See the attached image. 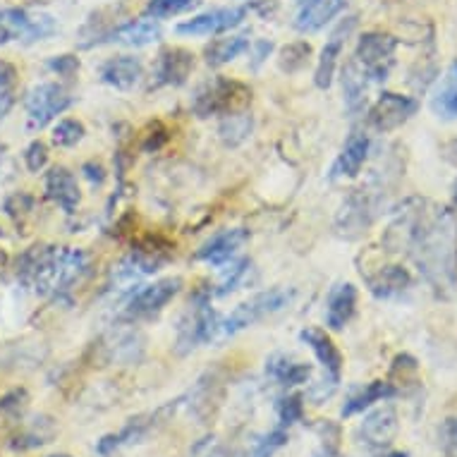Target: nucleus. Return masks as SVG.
<instances>
[{
    "instance_id": "obj_1",
    "label": "nucleus",
    "mask_w": 457,
    "mask_h": 457,
    "mask_svg": "<svg viewBox=\"0 0 457 457\" xmlns=\"http://www.w3.org/2000/svg\"><path fill=\"white\" fill-rule=\"evenodd\" d=\"M390 252H407L431 290L450 297L457 287V218L424 199H410L386 233Z\"/></svg>"
},
{
    "instance_id": "obj_2",
    "label": "nucleus",
    "mask_w": 457,
    "mask_h": 457,
    "mask_svg": "<svg viewBox=\"0 0 457 457\" xmlns=\"http://www.w3.org/2000/svg\"><path fill=\"white\" fill-rule=\"evenodd\" d=\"M89 269V256L75 247H31L17 262V276L41 297H62Z\"/></svg>"
},
{
    "instance_id": "obj_3",
    "label": "nucleus",
    "mask_w": 457,
    "mask_h": 457,
    "mask_svg": "<svg viewBox=\"0 0 457 457\" xmlns=\"http://www.w3.org/2000/svg\"><path fill=\"white\" fill-rule=\"evenodd\" d=\"M252 101V89L247 84L228 77H211L199 84L192 96V112L196 118H211V115H230V112L245 111Z\"/></svg>"
},
{
    "instance_id": "obj_4",
    "label": "nucleus",
    "mask_w": 457,
    "mask_h": 457,
    "mask_svg": "<svg viewBox=\"0 0 457 457\" xmlns=\"http://www.w3.org/2000/svg\"><path fill=\"white\" fill-rule=\"evenodd\" d=\"M211 287L196 290L192 302H189L187 314L182 316L178 326V353L189 354L195 347L218 343V326H220V314L211 307Z\"/></svg>"
},
{
    "instance_id": "obj_5",
    "label": "nucleus",
    "mask_w": 457,
    "mask_h": 457,
    "mask_svg": "<svg viewBox=\"0 0 457 457\" xmlns=\"http://www.w3.org/2000/svg\"><path fill=\"white\" fill-rule=\"evenodd\" d=\"M293 290H285V287H273V290H266V293H259L254 295V297H249L247 302L237 304L228 316H220L218 340L233 337L235 333H240V330L263 321L266 316L276 314V312L287 307V304L293 302Z\"/></svg>"
},
{
    "instance_id": "obj_6",
    "label": "nucleus",
    "mask_w": 457,
    "mask_h": 457,
    "mask_svg": "<svg viewBox=\"0 0 457 457\" xmlns=\"http://www.w3.org/2000/svg\"><path fill=\"white\" fill-rule=\"evenodd\" d=\"M173 245L161 235H149V237L137 242L132 252L122 259L120 266L112 270V278L118 283L129 285L135 278L151 276L173 259Z\"/></svg>"
},
{
    "instance_id": "obj_7",
    "label": "nucleus",
    "mask_w": 457,
    "mask_h": 457,
    "mask_svg": "<svg viewBox=\"0 0 457 457\" xmlns=\"http://www.w3.org/2000/svg\"><path fill=\"white\" fill-rule=\"evenodd\" d=\"M395 51L397 38L393 34H386V31H367L357 41L354 61L360 62L369 79L386 82L390 70L395 68Z\"/></svg>"
},
{
    "instance_id": "obj_8",
    "label": "nucleus",
    "mask_w": 457,
    "mask_h": 457,
    "mask_svg": "<svg viewBox=\"0 0 457 457\" xmlns=\"http://www.w3.org/2000/svg\"><path fill=\"white\" fill-rule=\"evenodd\" d=\"M180 287L182 278H163V280H156V283L144 285V287H139V290L129 297L125 309H122L120 319L122 321L137 323L161 314L165 304L173 300L175 295L180 293Z\"/></svg>"
},
{
    "instance_id": "obj_9",
    "label": "nucleus",
    "mask_w": 457,
    "mask_h": 457,
    "mask_svg": "<svg viewBox=\"0 0 457 457\" xmlns=\"http://www.w3.org/2000/svg\"><path fill=\"white\" fill-rule=\"evenodd\" d=\"M70 105H72V96L65 87L55 82L38 84V87L27 91V98H24V108H27L29 125L34 129L46 128L48 122L68 111Z\"/></svg>"
},
{
    "instance_id": "obj_10",
    "label": "nucleus",
    "mask_w": 457,
    "mask_h": 457,
    "mask_svg": "<svg viewBox=\"0 0 457 457\" xmlns=\"http://www.w3.org/2000/svg\"><path fill=\"white\" fill-rule=\"evenodd\" d=\"M378 213V199L371 192L364 189H354L353 195L347 196L336 218V230L347 240L360 237L371 228Z\"/></svg>"
},
{
    "instance_id": "obj_11",
    "label": "nucleus",
    "mask_w": 457,
    "mask_h": 457,
    "mask_svg": "<svg viewBox=\"0 0 457 457\" xmlns=\"http://www.w3.org/2000/svg\"><path fill=\"white\" fill-rule=\"evenodd\" d=\"M417 111H420L417 98L403 96V94H395V91H383L378 101L369 111V125L376 132L388 135V132H395L397 128H403Z\"/></svg>"
},
{
    "instance_id": "obj_12",
    "label": "nucleus",
    "mask_w": 457,
    "mask_h": 457,
    "mask_svg": "<svg viewBox=\"0 0 457 457\" xmlns=\"http://www.w3.org/2000/svg\"><path fill=\"white\" fill-rule=\"evenodd\" d=\"M247 17V8H218L202 12V15L185 20L175 27L180 37H216L223 31L240 27Z\"/></svg>"
},
{
    "instance_id": "obj_13",
    "label": "nucleus",
    "mask_w": 457,
    "mask_h": 457,
    "mask_svg": "<svg viewBox=\"0 0 457 457\" xmlns=\"http://www.w3.org/2000/svg\"><path fill=\"white\" fill-rule=\"evenodd\" d=\"M195 70V55L178 46L158 53L154 65V87H182Z\"/></svg>"
},
{
    "instance_id": "obj_14",
    "label": "nucleus",
    "mask_w": 457,
    "mask_h": 457,
    "mask_svg": "<svg viewBox=\"0 0 457 457\" xmlns=\"http://www.w3.org/2000/svg\"><path fill=\"white\" fill-rule=\"evenodd\" d=\"M354 24H357V17H347L343 22L337 24V29L330 34V38L323 46L321 55H319V62H316V72H314V84L319 89H330V84H333V77H336V68H337V58H340V53H343V46H345L347 37H350V31L354 29Z\"/></svg>"
},
{
    "instance_id": "obj_15",
    "label": "nucleus",
    "mask_w": 457,
    "mask_h": 457,
    "mask_svg": "<svg viewBox=\"0 0 457 457\" xmlns=\"http://www.w3.org/2000/svg\"><path fill=\"white\" fill-rule=\"evenodd\" d=\"M397 434V414L390 405L378 407L374 412H369L364 417L360 427L361 443L367 445L369 450H383L388 448L393 438Z\"/></svg>"
},
{
    "instance_id": "obj_16",
    "label": "nucleus",
    "mask_w": 457,
    "mask_h": 457,
    "mask_svg": "<svg viewBox=\"0 0 457 457\" xmlns=\"http://www.w3.org/2000/svg\"><path fill=\"white\" fill-rule=\"evenodd\" d=\"M371 139L364 132H353L347 137L345 146L337 154L336 163L330 168V180H345V178H357L361 168L367 163Z\"/></svg>"
},
{
    "instance_id": "obj_17",
    "label": "nucleus",
    "mask_w": 457,
    "mask_h": 457,
    "mask_svg": "<svg viewBox=\"0 0 457 457\" xmlns=\"http://www.w3.org/2000/svg\"><path fill=\"white\" fill-rule=\"evenodd\" d=\"M163 37V29L156 20H132V22L118 24L104 34L101 44H122L132 46V48H142V46L156 44L158 38Z\"/></svg>"
},
{
    "instance_id": "obj_18",
    "label": "nucleus",
    "mask_w": 457,
    "mask_h": 457,
    "mask_svg": "<svg viewBox=\"0 0 457 457\" xmlns=\"http://www.w3.org/2000/svg\"><path fill=\"white\" fill-rule=\"evenodd\" d=\"M343 8H345V0H297L295 27L302 34H314L323 29Z\"/></svg>"
},
{
    "instance_id": "obj_19",
    "label": "nucleus",
    "mask_w": 457,
    "mask_h": 457,
    "mask_svg": "<svg viewBox=\"0 0 457 457\" xmlns=\"http://www.w3.org/2000/svg\"><path fill=\"white\" fill-rule=\"evenodd\" d=\"M300 340L307 343L309 350L316 354V360L323 367L326 378L333 383L340 381V374H343V354L336 347V343L319 328H304L300 333Z\"/></svg>"
},
{
    "instance_id": "obj_20",
    "label": "nucleus",
    "mask_w": 457,
    "mask_h": 457,
    "mask_svg": "<svg viewBox=\"0 0 457 457\" xmlns=\"http://www.w3.org/2000/svg\"><path fill=\"white\" fill-rule=\"evenodd\" d=\"M46 196L58 204L65 213H75L79 199H82V192H79L75 175L70 173L68 168L55 165L46 173Z\"/></svg>"
},
{
    "instance_id": "obj_21",
    "label": "nucleus",
    "mask_w": 457,
    "mask_h": 457,
    "mask_svg": "<svg viewBox=\"0 0 457 457\" xmlns=\"http://www.w3.org/2000/svg\"><path fill=\"white\" fill-rule=\"evenodd\" d=\"M247 240L249 233L245 228H230V230H223V233L213 235V237L196 252V259L211 263V266H223V263H228L235 254H237V249H240Z\"/></svg>"
},
{
    "instance_id": "obj_22",
    "label": "nucleus",
    "mask_w": 457,
    "mask_h": 457,
    "mask_svg": "<svg viewBox=\"0 0 457 457\" xmlns=\"http://www.w3.org/2000/svg\"><path fill=\"white\" fill-rule=\"evenodd\" d=\"M364 276V273H361ZM364 283H367L369 293L378 297V300H390V297H397L405 290H410L412 285V276L410 270L403 269V266H381L374 273H367L364 276Z\"/></svg>"
},
{
    "instance_id": "obj_23",
    "label": "nucleus",
    "mask_w": 457,
    "mask_h": 457,
    "mask_svg": "<svg viewBox=\"0 0 457 457\" xmlns=\"http://www.w3.org/2000/svg\"><path fill=\"white\" fill-rule=\"evenodd\" d=\"M357 312V287L353 283L336 285L326 302V326L330 330H343L353 321Z\"/></svg>"
},
{
    "instance_id": "obj_24",
    "label": "nucleus",
    "mask_w": 457,
    "mask_h": 457,
    "mask_svg": "<svg viewBox=\"0 0 457 457\" xmlns=\"http://www.w3.org/2000/svg\"><path fill=\"white\" fill-rule=\"evenodd\" d=\"M144 77V65L135 55H115L101 65V79L115 89L129 91L135 89Z\"/></svg>"
},
{
    "instance_id": "obj_25",
    "label": "nucleus",
    "mask_w": 457,
    "mask_h": 457,
    "mask_svg": "<svg viewBox=\"0 0 457 457\" xmlns=\"http://www.w3.org/2000/svg\"><path fill=\"white\" fill-rule=\"evenodd\" d=\"M220 393H223V388H220V378H218L216 371H206V374L196 381V386L192 388V393H189V410L195 412L196 420L206 421L209 417H213L218 410V405H220Z\"/></svg>"
},
{
    "instance_id": "obj_26",
    "label": "nucleus",
    "mask_w": 457,
    "mask_h": 457,
    "mask_svg": "<svg viewBox=\"0 0 457 457\" xmlns=\"http://www.w3.org/2000/svg\"><path fill=\"white\" fill-rule=\"evenodd\" d=\"M367 87L369 77L367 72L361 70V65L357 61H347L345 68H343V96H345V108L350 112H360L364 108V101H367Z\"/></svg>"
},
{
    "instance_id": "obj_27",
    "label": "nucleus",
    "mask_w": 457,
    "mask_h": 457,
    "mask_svg": "<svg viewBox=\"0 0 457 457\" xmlns=\"http://www.w3.org/2000/svg\"><path fill=\"white\" fill-rule=\"evenodd\" d=\"M266 374L280 386H300V383H307L312 378V367L290 360L287 354H273L266 361Z\"/></svg>"
},
{
    "instance_id": "obj_28",
    "label": "nucleus",
    "mask_w": 457,
    "mask_h": 457,
    "mask_svg": "<svg viewBox=\"0 0 457 457\" xmlns=\"http://www.w3.org/2000/svg\"><path fill=\"white\" fill-rule=\"evenodd\" d=\"M249 51L247 37H223L213 38L206 48H204V61L209 68H223L235 58H240L242 53Z\"/></svg>"
},
{
    "instance_id": "obj_29",
    "label": "nucleus",
    "mask_w": 457,
    "mask_h": 457,
    "mask_svg": "<svg viewBox=\"0 0 457 457\" xmlns=\"http://www.w3.org/2000/svg\"><path fill=\"white\" fill-rule=\"evenodd\" d=\"M393 395H397V393L388 381L367 383L364 388L357 390L354 395L347 397L345 407H343V417H353V414L364 412V410H369V407L374 405V403L388 400V397H393Z\"/></svg>"
},
{
    "instance_id": "obj_30",
    "label": "nucleus",
    "mask_w": 457,
    "mask_h": 457,
    "mask_svg": "<svg viewBox=\"0 0 457 457\" xmlns=\"http://www.w3.org/2000/svg\"><path fill=\"white\" fill-rule=\"evenodd\" d=\"M149 428H151V421H146V417H137V420H129L128 424H125V428H122V431H118V434L104 436V438L98 441V445H96L98 455H111V453H115V450L122 448V445H129V443H139L144 436L149 434Z\"/></svg>"
},
{
    "instance_id": "obj_31",
    "label": "nucleus",
    "mask_w": 457,
    "mask_h": 457,
    "mask_svg": "<svg viewBox=\"0 0 457 457\" xmlns=\"http://www.w3.org/2000/svg\"><path fill=\"white\" fill-rule=\"evenodd\" d=\"M108 360L122 361V364H132V361H139L144 353V337L137 333V330H125V333H115V336L108 340Z\"/></svg>"
},
{
    "instance_id": "obj_32",
    "label": "nucleus",
    "mask_w": 457,
    "mask_h": 457,
    "mask_svg": "<svg viewBox=\"0 0 457 457\" xmlns=\"http://www.w3.org/2000/svg\"><path fill=\"white\" fill-rule=\"evenodd\" d=\"M252 129H254L252 115L240 111L230 112V115H223V120L218 125V135H220L225 146H240L242 142H247L249 135H252Z\"/></svg>"
},
{
    "instance_id": "obj_33",
    "label": "nucleus",
    "mask_w": 457,
    "mask_h": 457,
    "mask_svg": "<svg viewBox=\"0 0 457 457\" xmlns=\"http://www.w3.org/2000/svg\"><path fill=\"white\" fill-rule=\"evenodd\" d=\"M388 383L395 388V393H410L420 386V364L410 354H397L390 367Z\"/></svg>"
},
{
    "instance_id": "obj_34",
    "label": "nucleus",
    "mask_w": 457,
    "mask_h": 457,
    "mask_svg": "<svg viewBox=\"0 0 457 457\" xmlns=\"http://www.w3.org/2000/svg\"><path fill=\"white\" fill-rule=\"evenodd\" d=\"M431 108L438 118H448V120L457 118V62L453 65L448 77H443L441 87L431 98Z\"/></svg>"
},
{
    "instance_id": "obj_35",
    "label": "nucleus",
    "mask_w": 457,
    "mask_h": 457,
    "mask_svg": "<svg viewBox=\"0 0 457 457\" xmlns=\"http://www.w3.org/2000/svg\"><path fill=\"white\" fill-rule=\"evenodd\" d=\"M309 55H312V46L307 41H295V44H287L280 51V58H278V65L283 72L287 75H295V72H300L304 65L309 62Z\"/></svg>"
},
{
    "instance_id": "obj_36",
    "label": "nucleus",
    "mask_w": 457,
    "mask_h": 457,
    "mask_svg": "<svg viewBox=\"0 0 457 457\" xmlns=\"http://www.w3.org/2000/svg\"><path fill=\"white\" fill-rule=\"evenodd\" d=\"M199 3V0H149L146 8H144V15L149 20H165V17H175L187 12Z\"/></svg>"
},
{
    "instance_id": "obj_37",
    "label": "nucleus",
    "mask_w": 457,
    "mask_h": 457,
    "mask_svg": "<svg viewBox=\"0 0 457 457\" xmlns=\"http://www.w3.org/2000/svg\"><path fill=\"white\" fill-rule=\"evenodd\" d=\"M84 135H87V129H84L82 122L65 118V120H61L53 128V144L61 146V149H70V146L82 142Z\"/></svg>"
},
{
    "instance_id": "obj_38",
    "label": "nucleus",
    "mask_w": 457,
    "mask_h": 457,
    "mask_svg": "<svg viewBox=\"0 0 457 457\" xmlns=\"http://www.w3.org/2000/svg\"><path fill=\"white\" fill-rule=\"evenodd\" d=\"M58 29V24L53 20L51 15H44V12H38V15H31L29 12V24H27V29H24L22 41L24 44H34V41H44V38L53 37Z\"/></svg>"
},
{
    "instance_id": "obj_39",
    "label": "nucleus",
    "mask_w": 457,
    "mask_h": 457,
    "mask_svg": "<svg viewBox=\"0 0 457 457\" xmlns=\"http://www.w3.org/2000/svg\"><path fill=\"white\" fill-rule=\"evenodd\" d=\"M249 270H252V262H249V259H242V262L233 263V269L225 273L223 280H220L216 290H211V293L216 295V297H225V295L235 293V290L245 283V278H247Z\"/></svg>"
},
{
    "instance_id": "obj_40",
    "label": "nucleus",
    "mask_w": 457,
    "mask_h": 457,
    "mask_svg": "<svg viewBox=\"0 0 457 457\" xmlns=\"http://www.w3.org/2000/svg\"><path fill=\"white\" fill-rule=\"evenodd\" d=\"M278 412V421H280V427H293L295 421L302 420V414H304V403H302V395H285L278 400L276 405Z\"/></svg>"
},
{
    "instance_id": "obj_41",
    "label": "nucleus",
    "mask_w": 457,
    "mask_h": 457,
    "mask_svg": "<svg viewBox=\"0 0 457 457\" xmlns=\"http://www.w3.org/2000/svg\"><path fill=\"white\" fill-rule=\"evenodd\" d=\"M285 443H287V434H285L283 427L273 428L269 434H263L259 441L254 443V448H252V455L249 457H273L278 450L283 448Z\"/></svg>"
},
{
    "instance_id": "obj_42",
    "label": "nucleus",
    "mask_w": 457,
    "mask_h": 457,
    "mask_svg": "<svg viewBox=\"0 0 457 457\" xmlns=\"http://www.w3.org/2000/svg\"><path fill=\"white\" fill-rule=\"evenodd\" d=\"M24 165H27L29 173H41L48 165V146L41 139H34L27 146V151H24Z\"/></svg>"
},
{
    "instance_id": "obj_43",
    "label": "nucleus",
    "mask_w": 457,
    "mask_h": 457,
    "mask_svg": "<svg viewBox=\"0 0 457 457\" xmlns=\"http://www.w3.org/2000/svg\"><path fill=\"white\" fill-rule=\"evenodd\" d=\"M165 142H168V129H165L163 122H151L149 128H146V132L142 135V151H146V154H156V151L163 149Z\"/></svg>"
},
{
    "instance_id": "obj_44",
    "label": "nucleus",
    "mask_w": 457,
    "mask_h": 457,
    "mask_svg": "<svg viewBox=\"0 0 457 457\" xmlns=\"http://www.w3.org/2000/svg\"><path fill=\"white\" fill-rule=\"evenodd\" d=\"M438 436H441V445L445 457H457V417H450V420L443 421Z\"/></svg>"
},
{
    "instance_id": "obj_45",
    "label": "nucleus",
    "mask_w": 457,
    "mask_h": 457,
    "mask_svg": "<svg viewBox=\"0 0 457 457\" xmlns=\"http://www.w3.org/2000/svg\"><path fill=\"white\" fill-rule=\"evenodd\" d=\"M48 70L61 77H72L79 70V58L70 55V53H65V55H53L51 61H48Z\"/></svg>"
},
{
    "instance_id": "obj_46",
    "label": "nucleus",
    "mask_w": 457,
    "mask_h": 457,
    "mask_svg": "<svg viewBox=\"0 0 457 457\" xmlns=\"http://www.w3.org/2000/svg\"><path fill=\"white\" fill-rule=\"evenodd\" d=\"M31 209H34V199H31L29 195H24V192L12 195L8 202H5V213H8L10 218L27 216V213H31Z\"/></svg>"
},
{
    "instance_id": "obj_47",
    "label": "nucleus",
    "mask_w": 457,
    "mask_h": 457,
    "mask_svg": "<svg viewBox=\"0 0 457 457\" xmlns=\"http://www.w3.org/2000/svg\"><path fill=\"white\" fill-rule=\"evenodd\" d=\"M17 84V68L12 62L0 61V94L5 91H15Z\"/></svg>"
},
{
    "instance_id": "obj_48",
    "label": "nucleus",
    "mask_w": 457,
    "mask_h": 457,
    "mask_svg": "<svg viewBox=\"0 0 457 457\" xmlns=\"http://www.w3.org/2000/svg\"><path fill=\"white\" fill-rule=\"evenodd\" d=\"M192 457H230L225 453L223 445L213 443V438H204L195 450H192Z\"/></svg>"
},
{
    "instance_id": "obj_49",
    "label": "nucleus",
    "mask_w": 457,
    "mask_h": 457,
    "mask_svg": "<svg viewBox=\"0 0 457 457\" xmlns=\"http://www.w3.org/2000/svg\"><path fill=\"white\" fill-rule=\"evenodd\" d=\"M249 48H252V70H256L270 55L273 44H270V41H256V44L249 46Z\"/></svg>"
},
{
    "instance_id": "obj_50",
    "label": "nucleus",
    "mask_w": 457,
    "mask_h": 457,
    "mask_svg": "<svg viewBox=\"0 0 457 457\" xmlns=\"http://www.w3.org/2000/svg\"><path fill=\"white\" fill-rule=\"evenodd\" d=\"M82 173H84V178L91 182V185H104V182H105L104 165L96 163V161H89V163H84Z\"/></svg>"
},
{
    "instance_id": "obj_51",
    "label": "nucleus",
    "mask_w": 457,
    "mask_h": 457,
    "mask_svg": "<svg viewBox=\"0 0 457 457\" xmlns=\"http://www.w3.org/2000/svg\"><path fill=\"white\" fill-rule=\"evenodd\" d=\"M15 104V91H5V94H0V118H5Z\"/></svg>"
},
{
    "instance_id": "obj_52",
    "label": "nucleus",
    "mask_w": 457,
    "mask_h": 457,
    "mask_svg": "<svg viewBox=\"0 0 457 457\" xmlns=\"http://www.w3.org/2000/svg\"><path fill=\"white\" fill-rule=\"evenodd\" d=\"M445 154H448V158L453 163H457V139H453V142L445 146Z\"/></svg>"
},
{
    "instance_id": "obj_53",
    "label": "nucleus",
    "mask_w": 457,
    "mask_h": 457,
    "mask_svg": "<svg viewBox=\"0 0 457 457\" xmlns=\"http://www.w3.org/2000/svg\"><path fill=\"white\" fill-rule=\"evenodd\" d=\"M386 457H410V455H407V453H390V455Z\"/></svg>"
},
{
    "instance_id": "obj_54",
    "label": "nucleus",
    "mask_w": 457,
    "mask_h": 457,
    "mask_svg": "<svg viewBox=\"0 0 457 457\" xmlns=\"http://www.w3.org/2000/svg\"><path fill=\"white\" fill-rule=\"evenodd\" d=\"M319 457H337V453H326V450H323V453Z\"/></svg>"
},
{
    "instance_id": "obj_55",
    "label": "nucleus",
    "mask_w": 457,
    "mask_h": 457,
    "mask_svg": "<svg viewBox=\"0 0 457 457\" xmlns=\"http://www.w3.org/2000/svg\"><path fill=\"white\" fill-rule=\"evenodd\" d=\"M48 457H72V455H48Z\"/></svg>"
}]
</instances>
